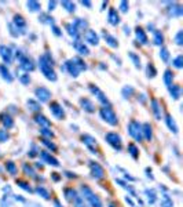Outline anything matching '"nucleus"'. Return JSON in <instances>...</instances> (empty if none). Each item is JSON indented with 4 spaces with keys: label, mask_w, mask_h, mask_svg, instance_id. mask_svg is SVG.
Here are the masks:
<instances>
[{
    "label": "nucleus",
    "mask_w": 183,
    "mask_h": 207,
    "mask_svg": "<svg viewBox=\"0 0 183 207\" xmlns=\"http://www.w3.org/2000/svg\"><path fill=\"white\" fill-rule=\"evenodd\" d=\"M91 171H92V175L98 179L103 178V175H105V170L98 163H91Z\"/></svg>",
    "instance_id": "nucleus-13"
},
{
    "label": "nucleus",
    "mask_w": 183,
    "mask_h": 207,
    "mask_svg": "<svg viewBox=\"0 0 183 207\" xmlns=\"http://www.w3.org/2000/svg\"><path fill=\"white\" fill-rule=\"evenodd\" d=\"M172 79H174V73H172L171 71H167L164 73V82H165V84L170 87V86H172Z\"/></svg>",
    "instance_id": "nucleus-29"
},
{
    "label": "nucleus",
    "mask_w": 183,
    "mask_h": 207,
    "mask_svg": "<svg viewBox=\"0 0 183 207\" xmlns=\"http://www.w3.org/2000/svg\"><path fill=\"white\" fill-rule=\"evenodd\" d=\"M28 105L32 106V108H30L32 110H39V109H40V105H39V104L34 102V101H32V99H29V101H28Z\"/></svg>",
    "instance_id": "nucleus-41"
},
{
    "label": "nucleus",
    "mask_w": 183,
    "mask_h": 207,
    "mask_svg": "<svg viewBox=\"0 0 183 207\" xmlns=\"http://www.w3.org/2000/svg\"><path fill=\"white\" fill-rule=\"evenodd\" d=\"M103 36H105V39H106V43H108L110 47H117V46H119V43H117V40H116L114 37L112 36V34H109V33L103 32Z\"/></svg>",
    "instance_id": "nucleus-24"
},
{
    "label": "nucleus",
    "mask_w": 183,
    "mask_h": 207,
    "mask_svg": "<svg viewBox=\"0 0 183 207\" xmlns=\"http://www.w3.org/2000/svg\"><path fill=\"white\" fill-rule=\"evenodd\" d=\"M50 110L55 117H58V119H64L65 117V112H64V109H62V106L59 105V104L53 102L50 105Z\"/></svg>",
    "instance_id": "nucleus-9"
},
{
    "label": "nucleus",
    "mask_w": 183,
    "mask_h": 207,
    "mask_svg": "<svg viewBox=\"0 0 183 207\" xmlns=\"http://www.w3.org/2000/svg\"><path fill=\"white\" fill-rule=\"evenodd\" d=\"M39 66L40 71L43 72V75L46 76L48 80H57V75H55L54 69H53V58H50V54L41 55L39 58Z\"/></svg>",
    "instance_id": "nucleus-1"
},
{
    "label": "nucleus",
    "mask_w": 183,
    "mask_h": 207,
    "mask_svg": "<svg viewBox=\"0 0 183 207\" xmlns=\"http://www.w3.org/2000/svg\"><path fill=\"white\" fill-rule=\"evenodd\" d=\"M17 58H19V68L23 69L25 72H29V71H33L34 69L33 61L30 60L29 57H26L25 54H22L21 51H17Z\"/></svg>",
    "instance_id": "nucleus-5"
},
{
    "label": "nucleus",
    "mask_w": 183,
    "mask_h": 207,
    "mask_svg": "<svg viewBox=\"0 0 183 207\" xmlns=\"http://www.w3.org/2000/svg\"><path fill=\"white\" fill-rule=\"evenodd\" d=\"M18 185L21 186V188H23V189H26V191H29V192H30V188L28 186L26 182H23V181H18Z\"/></svg>",
    "instance_id": "nucleus-51"
},
{
    "label": "nucleus",
    "mask_w": 183,
    "mask_h": 207,
    "mask_svg": "<svg viewBox=\"0 0 183 207\" xmlns=\"http://www.w3.org/2000/svg\"><path fill=\"white\" fill-rule=\"evenodd\" d=\"M136 39L140 41L142 44H146L147 43V36L145 33V30L142 28H136Z\"/></svg>",
    "instance_id": "nucleus-21"
},
{
    "label": "nucleus",
    "mask_w": 183,
    "mask_h": 207,
    "mask_svg": "<svg viewBox=\"0 0 183 207\" xmlns=\"http://www.w3.org/2000/svg\"><path fill=\"white\" fill-rule=\"evenodd\" d=\"M83 193H84L85 199L89 200V203L92 204V207H102L101 200L98 199V196H95L94 193H92V191L89 188H87V186H83Z\"/></svg>",
    "instance_id": "nucleus-6"
},
{
    "label": "nucleus",
    "mask_w": 183,
    "mask_h": 207,
    "mask_svg": "<svg viewBox=\"0 0 183 207\" xmlns=\"http://www.w3.org/2000/svg\"><path fill=\"white\" fill-rule=\"evenodd\" d=\"M83 141H84V142L87 144V146H88V148H91V149H92V145L95 144L94 138L89 137V135H83Z\"/></svg>",
    "instance_id": "nucleus-33"
},
{
    "label": "nucleus",
    "mask_w": 183,
    "mask_h": 207,
    "mask_svg": "<svg viewBox=\"0 0 183 207\" xmlns=\"http://www.w3.org/2000/svg\"><path fill=\"white\" fill-rule=\"evenodd\" d=\"M76 207H88L87 204L84 203V200H83L81 198H76Z\"/></svg>",
    "instance_id": "nucleus-43"
},
{
    "label": "nucleus",
    "mask_w": 183,
    "mask_h": 207,
    "mask_svg": "<svg viewBox=\"0 0 183 207\" xmlns=\"http://www.w3.org/2000/svg\"><path fill=\"white\" fill-rule=\"evenodd\" d=\"M84 39L87 40L89 44H94V46H96V44L99 43V37H98V34L95 33V30H91V29L85 30V33H84Z\"/></svg>",
    "instance_id": "nucleus-10"
},
{
    "label": "nucleus",
    "mask_w": 183,
    "mask_h": 207,
    "mask_svg": "<svg viewBox=\"0 0 183 207\" xmlns=\"http://www.w3.org/2000/svg\"><path fill=\"white\" fill-rule=\"evenodd\" d=\"M120 10H121L123 13H127V10H128V3H127V2L120 3Z\"/></svg>",
    "instance_id": "nucleus-49"
},
{
    "label": "nucleus",
    "mask_w": 183,
    "mask_h": 207,
    "mask_svg": "<svg viewBox=\"0 0 183 207\" xmlns=\"http://www.w3.org/2000/svg\"><path fill=\"white\" fill-rule=\"evenodd\" d=\"M170 93H171V95L176 99V98H179V95H180V87L172 84V86H170Z\"/></svg>",
    "instance_id": "nucleus-27"
},
{
    "label": "nucleus",
    "mask_w": 183,
    "mask_h": 207,
    "mask_svg": "<svg viewBox=\"0 0 183 207\" xmlns=\"http://www.w3.org/2000/svg\"><path fill=\"white\" fill-rule=\"evenodd\" d=\"M6 167H7V170L11 172V174H17V167H15V164H14L13 162H7Z\"/></svg>",
    "instance_id": "nucleus-37"
},
{
    "label": "nucleus",
    "mask_w": 183,
    "mask_h": 207,
    "mask_svg": "<svg viewBox=\"0 0 183 207\" xmlns=\"http://www.w3.org/2000/svg\"><path fill=\"white\" fill-rule=\"evenodd\" d=\"M40 131H41V134H43V135H47V137H53L54 135L51 131H48V129H41Z\"/></svg>",
    "instance_id": "nucleus-50"
},
{
    "label": "nucleus",
    "mask_w": 183,
    "mask_h": 207,
    "mask_svg": "<svg viewBox=\"0 0 183 207\" xmlns=\"http://www.w3.org/2000/svg\"><path fill=\"white\" fill-rule=\"evenodd\" d=\"M89 88H91V91H92V93H94V94L96 95L98 101H101V102L103 104V105H108V106H109V101H108V98H106L105 94H103V93L101 91V90H99L98 87H94V86H91V87H89Z\"/></svg>",
    "instance_id": "nucleus-12"
},
{
    "label": "nucleus",
    "mask_w": 183,
    "mask_h": 207,
    "mask_svg": "<svg viewBox=\"0 0 183 207\" xmlns=\"http://www.w3.org/2000/svg\"><path fill=\"white\" fill-rule=\"evenodd\" d=\"M165 120H167L168 127H170V129H171L172 131H174V133H178V126H176V123H175V120L172 119V117H171L170 115L167 116V119H165Z\"/></svg>",
    "instance_id": "nucleus-28"
},
{
    "label": "nucleus",
    "mask_w": 183,
    "mask_h": 207,
    "mask_svg": "<svg viewBox=\"0 0 183 207\" xmlns=\"http://www.w3.org/2000/svg\"><path fill=\"white\" fill-rule=\"evenodd\" d=\"M36 122L40 124V126H43V129H48V127H51V123L50 120L46 119L43 115H37L36 116Z\"/></svg>",
    "instance_id": "nucleus-22"
},
{
    "label": "nucleus",
    "mask_w": 183,
    "mask_h": 207,
    "mask_svg": "<svg viewBox=\"0 0 183 207\" xmlns=\"http://www.w3.org/2000/svg\"><path fill=\"white\" fill-rule=\"evenodd\" d=\"M55 6H57V2H50V3H48V7H50V8H48V10H50V11H51V10H54Z\"/></svg>",
    "instance_id": "nucleus-53"
},
{
    "label": "nucleus",
    "mask_w": 183,
    "mask_h": 207,
    "mask_svg": "<svg viewBox=\"0 0 183 207\" xmlns=\"http://www.w3.org/2000/svg\"><path fill=\"white\" fill-rule=\"evenodd\" d=\"M14 24L17 25V28H18V29H23V28H25V25H26L25 19H23L21 15H15V17H14Z\"/></svg>",
    "instance_id": "nucleus-26"
},
{
    "label": "nucleus",
    "mask_w": 183,
    "mask_h": 207,
    "mask_svg": "<svg viewBox=\"0 0 183 207\" xmlns=\"http://www.w3.org/2000/svg\"><path fill=\"white\" fill-rule=\"evenodd\" d=\"M69 71V73L72 76H79L81 71H85L87 66H85V64L83 62L80 58H73V60L68 61L66 62V66H65Z\"/></svg>",
    "instance_id": "nucleus-2"
},
{
    "label": "nucleus",
    "mask_w": 183,
    "mask_h": 207,
    "mask_svg": "<svg viewBox=\"0 0 183 207\" xmlns=\"http://www.w3.org/2000/svg\"><path fill=\"white\" fill-rule=\"evenodd\" d=\"M37 192L41 193V195H43V198H46V199H48V196H50V195H48V192H47L44 188H41V186H39V188H37Z\"/></svg>",
    "instance_id": "nucleus-47"
},
{
    "label": "nucleus",
    "mask_w": 183,
    "mask_h": 207,
    "mask_svg": "<svg viewBox=\"0 0 183 207\" xmlns=\"http://www.w3.org/2000/svg\"><path fill=\"white\" fill-rule=\"evenodd\" d=\"M73 25L76 26V29L79 30V33H80V32H83V30H84V29H87V28H88V24H87V21H84V19H80V18L74 19Z\"/></svg>",
    "instance_id": "nucleus-17"
},
{
    "label": "nucleus",
    "mask_w": 183,
    "mask_h": 207,
    "mask_svg": "<svg viewBox=\"0 0 183 207\" xmlns=\"http://www.w3.org/2000/svg\"><path fill=\"white\" fill-rule=\"evenodd\" d=\"M106 141L112 145L114 149L121 151V138L117 133H108L106 134Z\"/></svg>",
    "instance_id": "nucleus-7"
},
{
    "label": "nucleus",
    "mask_w": 183,
    "mask_h": 207,
    "mask_svg": "<svg viewBox=\"0 0 183 207\" xmlns=\"http://www.w3.org/2000/svg\"><path fill=\"white\" fill-rule=\"evenodd\" d=\"M7 138H8V135H7L6 130H0V141L4 142V141H7Z\"/></svg>",
    "instance_id": "nucleus-48"
},
{
    "label": "nucleus",
    "mask_w": 183,
    "mask_h": 207,
    "mask_svg": "<svg viewBox=\"0 0 183 207\" xmlns=\"http://www.w3.org/2000/svg\"><path fill=\"white\" fill-rule=\"evenodd\" d=\"M182 60H183V57H182V55H179L176 60L174 61V65H175V66H176V68H182Z\"/></svg>",
    "instance_id": "nucleus-46"
},
{
    "label": "nucleus",
    "mask_w": 183,
    "mask_h": 207,
    "mask_svg": "<svg viewBox=\"0 0 183 207\" xmlns=\"http://www.w3.org/2000/svg\"><path fill=\"white\" fill-rule=\"evenodd\" d=\"M142 134L145 135V138H146L147 141L151 140V126L149 123H145L142 126Z\"/></svg>",
    "instance_id": "nucleus-23"
},
{
    "label": "nucleus",
    "mask_w": 183,
    "mask_h": 207,
    "mask_svg": "<svg viewBox=\"0 0 183 207\" xmlns=\"http://www.w3.org/2000/svg\"><path fill=\"white\" fill-rule=\"evenodd\" d=\"M36 95H37V98H39L41 102H46V101H48V99H50L51 93L48 91L46 87H40V88L36 90Z\"/></svg>",
    "instance_id": "nucleus-11"
},
{
    "label": "nucleus",
    "mask_w": 183,
    "mask_h": 207,
    "mask_svg": "<svg viewBox=\"0 0 183 207\" xmlns=\"http://www.w3.org/2000/svg\"><path fill=\"white\" fill-rule=\"evenodd\" d=\"M19 80H21V83H22V84H28V83L30 82V77H29V75H28V73H23V75L19 77Z\"/></svg>",
    "instance_id": "nucleus-40"
},
{
    "label": "nucleus",
    "mask_w": 183,
    "mask_h": 207,
    "mask_svg": "<svg viewBox=\"0 0 183 207\" xmlns=\"http://www.w3.org/2000/svg\"><path fill=\"white\" fill-rule=\"evenodd\" d=\"M62 6H64L65 7V8H66L68 10V11H74V8H76V7H74V3H72V2H62Z\"/></svg>",
    "instance_id": "nucleus-36"
},
{
    "label": "nucleus",
    "mask_w": 183,
    "mask_h": 207,
    "mask_svg": "<svg viewBox=\"0 0 183 207\" xmlns=\"http://www.w3.org/2000/svg\"><path fill=\"white\" fill-rule=\"evenodd\" d=\"M66 195H68V199H69V200L77 198V196H76V192L73 191V189H66Z\"/></svg>",
    "instance_id": "nucleus-42"
},
{
    "label": "nucleus",
    "mask_w": 183,
    "mask_h": 207,
    "mask_svg": "<svg viewBox=\"0 0 183 207\" xmlns=\"http://www.w3.org/2000/svg\"><path fill=\"white\" fill-rule=\"evenodd\" d=\"M66 29H68V32H69L70 36H73V37L79 36V30L76 29V26L73 25V24H69V25H66Z\"/></svg>",
    "instance_id": "nucleus-30"
},
{
    "label": "nucleus",
    "mask_w": 183,
    "mask_h": 207,
    "mask_svg": "<svg viewBox=\"0 0 183 207\" xmlns=\"http://www.w3.org/2000/svg\"><path fill=\"white\" fill-rule=\"evenodd\" d=\"M0 55H2V58H3V61L7 62V64H11L13 62V51H11V48L10 47H7V46H0Z\"/></svg>",
    "instance_id": "nucleus-8"
},
{
    "label": "nucleus",
    "mask_w": 183,
    "mask_h": 207,
    "mask_svg": "<svg viewBox=\"0 0 183 207\" xmlns=\"http://www.w3.org/2000/svg\"><path fill=\"white\" fill-rule=\"evenodd\" d=\"M28 7H29L30 11H39L40 10V4L37 2H28Z\"/></svg>",
    "instance_id": "nucleus-34"
},
{
    "label": "nucleus",
    "mask_w": 183,
    "mask_h": 207,
    "mask_svg": "<svg viewBox=\"0 0 183 207\" xmlns=\"http://www.w3.org/2000/svg\"><path fill=\"white\" fill-rule=\"evenodd\" d=\"M2 122L3 124L7 127V129H11V127L14 126V122H13V119H11V116H8V115H2Z\"/></svg>",
    "instance_id": "nucleus-25"
},
{
    "label": "nucleus",
    "mask_w": 183,
    "mask_h": 207,
    "mask_svg": "<svg viewBox=\"0 0 183 207\" xmlns=\"http://www.w3.org/2000/svg\"><path fill=\"white\" fill-rule=\"evenodd\" d=\"M147 73H149V76H154V75H156V69H154V66L151 64L147 65Z\"/></svg>",
    "instance_id": "nucleus-45"
},
{
    "label": "nucleus",
    "mask_w": 183,
    "mask_h": 207,
    "mask_svg": "<svg viewBox=\"0 0 183 207\" xmlns=\"http://www.w3.org/2000/svg\"><path fill=\"white\" fill-rule=\"evenodd\" d=\"M108 21L110 25H117L120 22V17L117 14V10L116 8H110L109 10V14H108Z\"/></svg>",
    "instance_id": "nucleus-14"
},
{
    "label": "nucleus",
    "mask_w": 183,
    "mask_h": 207,
    "mask_svg": "<svg viewBox=\"0 0 183 207\" xmlns=\"http://www.w3.org/2000/svg\"><path fill=\"white\" fill-rule=\"evenodd\" d=\"M73 46H74V48H76V50H77V51H79V53H80L81 55H87V54L89 53V51H88V47L84 44V41L76 40L74 43H73Z\"/></svg>",
    "instance_id": "nucleus-15"
},
{
    "label": "nucleus",
    "mask_w": 183,
    "mask_h": 207,
    "mask_svg": "<svg viewBox=\"0 0 183 207\" xmlns=\"http://www.w3.org/2000/svg\"><path fill=\"white\" fill-rule=\"evenodd\" d=\"M83 6H87V7H91V2H81Z\"/></svg>",
    "instance_id": "nucleus-55"
},
{
    "label": "nucleus",
    "mask_w": 183,
    "mask_h": 207,
    "mask_svg": "<svg viewBox=\"0 0 183 207\" xmlns=\"http://www.w3.org/2000/svg\"><path fill=\"white\" fill-rule=\"evenodd\" d=\"M128 151H130V153L132 155V157H138V149H136V146L134 144H130L128 145Z\"/></svg>",
    "instance_id": "nucleus-38"
},
{
    "label": "nucleus",
    "mask_w": 183,
    "mask_h": 207,
    "mask_svg": "<svg viewBox=\"0 0 183 207\" xmlns=\"http://www.w3.org/2000/svg\"><path fill=\"white\" fill-rule=\"evenodd\" d=\"M182 30H179L178 34H176V44H182Z\"/></svg>",
    "instance_id": "nucleus-52"
},
{
    "label": "nucleus",
    "mask_w": 183,
    "mask_h": 207,
    "mask_svg": "<svg viewBox=\"0 0 183 207\" xmlns=\"http://www.w3.org/2000/svg\"><path fill=\"white\" fill-rule=\"evenodd\" d=\"M23 170H25V172H26L28 175H30V177H33V175H34V171L32 170V167H29L28 164L23 166Z\"/></svg>",
    "instance_id": "nucleus-44"
},
{
    "label": "nucleus",
    "mask_w": 183,
    "mask_h": 207,
    "mask_svg": "<svg viewBox=\"0 0 183 207\" xmlns=\"http://www.w3.org/2000/svg\"><path fill=\"white\" fill-rule=\"evenodd\" d=\"M0 73H2V76H3V79H4V80L13 82V76H11V73H10L8 69H7L6 65H0Z\"/></svg>",
    "instance_id": "nucleus-20"
},
{
    "label": "nucleus",
    "mask_w": 183,
    "mask_h": 207,
    "mask_svg": "<svg viewBox=\"0 0 183 207\" xmlns=\"http://www.w3.org/2000/svg\"><path fill=\"white\" fill-rule=\"evenodd\" d=\"M160 57H161V60H163L164 62H168V60H170V53H168V50L165 47H163L160 50Z\"/></svg>",
    "instance_id": "nucleus-32"
},
{
    "label": "nucleus",
    "mask_w": 183,
    "mask_h": 207,
    "mask_svg": "<svg viewBox=\"0 0 183 207\" xmlns=\"http://www.w3.org/2000/svg\"><path fill=\"white\" fill-rule=\"evenodd\" d=\"M43 144L46 145L47 148H50L51 151H57V146H55V145H54L53 142H50V141H48V140H46V138H43Z\"/></svg>",
    "instance_id": "nucleus-39"
},
{
    "label": "nucleus",
    "mask_w": 183,
    "mask_h": 207,
    "mask_svg": "<svg viewBox=\"0 0 183 207\" xmlns=\"http://www.w3.org/2000/svg\"><path fill=\"white\" fill-rule=\"evenodd\" d=\"M130 57H131V60L134 61L135 66H136V68H140V58L138 57V55H136L135 53H130Z\"/></svg>",
    "instance_id": "nucleus-35"
},
{
    "label": "nucleus",
    "mask_w": 183,
    "mask_h": 207,
    "mask_svg": "<svg viewBox=\"0 0 183 207\" xmlns=\"http://www.w3.org/2000/svg\"><path fill=\"white\" fill-rule=\"evenodd\" d=\"M80 104H81V106L84 108L87 112H95V106H94V104H92L89 99H87V98H83L81 101H80Z\"/></svg>",
    "instance_id": "nucleus-18"
},
{
    "label": "nucleus",
    "mask_w": 183,
    "mask_h": 207,
    "mask_svg": "<svg viewBox=\"0 0 183 207\" xmlns=\"http://www.w3.org/2000/svg\"><path fill=\"white\" fill-rule=\"evenodd\" d=\"M41 157H43V160H46V162H48L50 164H53V166H59V163H58V160L55 157H53L51 156L48 152H41Z\"/></svg>",
    "instance_id": "nucleus-19"
},
{
    "label": "nucleus",
    "mask_w": 183,
    "mask_h": 207,
    "mask_svg": "<svg viewBox=\"0 0 183 207\" xmlns=\"http://www.w3.org/2000/svg\"><path fill=\"white\" fill-rule=\"evenodd\" d=\"M101 116L105 122H108L112 126H116L117 124V116H116L114 110L110 108V106H105V108L101 109Z\"/></svg>",
    "instance_id": "nucleus-4"
},
{
    "label": "nucleus",
    "mask_w": 183,
    "mask_h": 207,
    "mask_svg": "<svg viewBox=\"0 0 183 207\" xmlns=\"http://www.w3.org/2000/svg\"><path fill=\"white\" fill-rule=\"evenodd\" d=\"M128 133L131 137H134L136 141H142L143 140V134H142V124L138 123L136 120H132L128 124Z\"/></svg>",
    "instance_id": "nucleus-3"
},
{
    "label": "nucleus",
    "mask_w": 183,
    "mask_h": 207,
    "mask_svg": "<svg viewBox=\"0 0 183 207\" xmlns=\"http://www.w3.org/2000/svg\"><path fill=\"white\" fill-rule=\"evenodd\" d=\"M53 30H54V33H55V34H57V36H59V34H61V32H59V29H58V28H57V26H53Z\"/></svg>",
    "instance_id": "nucleus-54"
},
{
    "label": "nucleus",
    "mask_w": 183,
    "mask_h": 207,
    "mask_svg": "<svg viewBox=\"0 0 183 207\" xmlns=\"http://www.w3.org/2000/svg\"><path fill=\"white\" fill-rule=\"evenodd\" d=\"M151 110L154 112V115H156L157 120L161 119V108H160V104H158V101L156 98L151 99Z\"/></svg>",
    "instance_id": "nucleus-16"
},
{
    "label": "nucleus",
    "mask_w": 183,
    "mask_h": 207,
    "mask_svg": "<svg viewBox=\"0 0 183 207\" xmlns=\"http://www.w3.org/2000/svg\"><path fill=\"white\" fill-rule=\"evenodd\" d=\"M163 40H164L163 33H161L160 30H156V32H154V43L158 44V46H161V44H163Z\"/></svg>",
    "instance_id": "nucleus-31"
}]
</instances>
